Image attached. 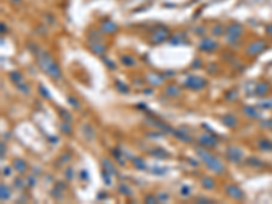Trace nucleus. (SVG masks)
Here are the masks:
<instances>
[{
	"label": "nucleus",
	"mask_w": 272,
	"mask_h": 204,
	"mask_svg": "<svg viewBox=\"0 0 272 204\" xmlns=\"http://www.w3.org/2000/svg\"><path fill=\"white\" fill-rule=\"evenodd\" d=\"M38 64L41 65V68L46 72V75H49L52 79H60L61 78V71H60L59 65L53 61V59L46 53V52H41L38 56Z\"/></svg>",
	"instance_id": "f257e3e1"
},
{
	"label": "nucleus",
	"mask_w": 272,
	"mask_h": 204,
	"mask_svg": "<svg viewBox=\"0 0 272 204\" xmlns=\"http://www.w3.org/2000/svg\"><path fill=\"white\" fill-rule=\"evenodd\" d=\"M196 152H197V155L201 158V161H203L211 170H214L216 174H222V173L225 172V166L222 165V162H220L218 158L212 157L210 152H207V151L203 150V148H196Z\"/></svg>",
	"instance_id": "f03ea898"
},
{
	"label": "nucleus",
	"mask_w": 272,
	"mask_h": 204,
	"mask_svg": "<svg viewBox=\"0 0 272 204\" xmlns=\"http://www.w3.org/2000/svg\"><path fill=\"white\" fill-rule=\"evenodd\" d=\"M184 84H185V87H188L191 90H200L205 86V80L199 76H189Z\"/></svg>",
	"instance_id": "7ed1b4c3"
},
{
	"label": "nucleus",
	"mask_w": 272,
	"mask_h": 204,
	"mask_svg": "<svg viewBox=\"0 0 272 204\" xmlns=\"http://www.w3.org/2000/svg\"><path fill=\"white\" fill-rule=\"evenodd\" d=\"M242 157H244L242 151H241L238 147H229V150H227V158L231 161V162H235V163L241 162Z\"/></svg>",
	"instance_id": "20e7f679"
},
{
	"label": "nucleus",
	"mask_w": 272,
	"mask_h": 204,
	"mask_svg": "<svg viewBox=\"0 0 272 204\" xmlns=\"http://www.w3.org/2000/svg\"><path fill=\"white\" fill-rule=\"evenodd\" d=\"M264 49H265V44H264L263 41L253 42V44L249 45V48H248V55H249V56H254V55L263 52Z\"/></svg>",
	"instance_id": "39448f33"
},
{
	"label": "nucleus",
	"mask_w": 272,
	"mask_h": 204,
	"mask_svg": "<svg viewBox=\"0 0 272 204\" xmlns=\"http://www.w3.org/2000/svg\"><path fill=\"white\" fill-rule=\"evenodd\" d=\"M226 192H227L229 196L237 199V200H241V199H244V192L240 189V188H238V186L227 185V186H226Z\"/></svg>",
	"instance_id": "423d86ee"
},
{
	"label": "nucleus",
	"mask_w": 272,
	"mask_h": 204,
	"mask_svg": "<svg viewBox=\"0 0 272 204\" xmlns=\"http://www.w3.org/2000/svg\"><path fill=\"white\" fill-rule=\"evenodd\" d=\"M167 29H158L157 31L154 33V36H152V41L154 42H162L166 40V37H167Z\"/></svg>",
	"instance_id": "0eeeda50"
},
{
	"label": "nucleus",
	"mask_w": 272,
	"mask_h": 204,
	"mask_svg": "<svg viewBox=\"0 0 272 204\" xmlns=\"http://www.w3.org/2000/svg\"><path fill=\"white\" fill-rule=\"evenodd\" d=\"M220 121H222L223 124H225L226 127H229V128H235V127H237V118L234 117L233 114H226V116H223Z\"/></svg>",
	"instance_id": "6e6552de"
},
{
	"label": "nucleus",
	"mask_w": 272,
	"mask_h": 204,
	"mask_svg": "<svg viewBox=\"0 0 272 204\" xmlns=\"http://www.w3.org/2000/svg\"><path fill=\"white\" fill-rule=\"evenodd\" d=\"M199 142L204 146H210V147L216 146V139L212 137V136H208V135H201L200 137H199Z\"/></svg>",
	"instance_id": "1a4fd4ad"
},
{
	"label": "nucleus",
	"mask_w": 272,
	"mask_h": 204,
	"mask_svg": "<svg viewBox=\"0 0 272 204\" xmlns=\"http://www.w3.org/2000/svg\"><path fill=\"white\" fill-rule=\"evenodd\" d=\"M216 46H218V44L212 40H203V42L200 44V49L205 50V52H210V50L215 49Z\"/></svg>",
	"instance_id": "9d476101"
},
{
	"label": "nucleus",
	"mask_w": 272,
	"mask_h": 204,
	"mask_svg": "<svg viewBox=\"0 0 272 204\" xmlns=\"http://www.w3.org/2000/svg\"><path fill=\"white\" fill-rule=\"evenodd\" d=\"M14 167L16 169L19 173H25L26 172V169H27V165L23 159H15L14 161Z\"/></svg>",
	"instance_id": "9b49d317"
},
{
	"label": "nucleus",
	"mask_w": 272,
	"mask_h": 204,
	"mask_svg": "<svg viewBox=\"0 0 272 204\" xmlns=\"http://www.w3.org/2000/svg\"><path fill=\"white\" fill-rule=\"evenodd\" d=\"M162 79L163 78L161 76V75H158V74H154V72H152V74H150L147 76V80L148 82L151 83V84H154V86H157V84H159L161 82H162Z\"/></svg>",
	"instance_id": "f8f14e48"
},
{
	"label": "nucleus",
	"mask_w": 272,
	"mask_h": 204,
	"mask_svg": "<svg viewBox=\"0 0 272 204\" xmlns=\"http://www.w3.org/2000/svg\"><path fill=\"white\" fill-rule=\"evenodd\" d=\"M267 91H268V84L267 83H259L256 89H254V94L257 95H264L267 94Z\"/></svg>",
	"instance_id": "ddd939ff"
},
{
	"label": "nucleus",
	"mask_w": 272,
	"mask_h": 204,
	"mask_svg": "<svg viewBox=\"0 0 272 204\" xmlns=\"http://www.w3.org/2000/svg\"><path fill=\"white\" fill-rule=\"evenodd\" d=\"M244 113H245L246 116H249L250 118H257L259 117L257 110H256V108H253V106H245L244 108Z\"/></svg>",
	"instance_id": "4468645a"
},
{
	"label": "nucleus",
	"mask_w": 272,
	"mask_h": 204,
	"mask_svg": "<svg viewBox=\"0 0 272 204\" xmlns=\"http://www.w3.org/2000/svg\"><path fill=\"white\" fill-rule=\"evenodd\" d=\"M102 31H105V33H114L116 31V25L112 23V22H109V21L104 22V23H102Z\"/></svg>",
	"instance_id": "2eb2a0df"
},
{
	"label": "nucleus",
	"mask_w": 272,
	"mask_h": 204,
	"mask_svg": "<svg viewBox=\"0 0 272 204\" xmlns=\"http://www.w3.org/2000/svg\"><path fill=\"white\" fill-rule=\"evenodd\" d=\"M226 31H227V34H229V36H231V37H238L242 30H241L240 26H237V25H235V26H230Z\"/></svg>",
	"instance_id": "dca6fc26"
},
{
	"label": "nucleus",
	"mask_w": 272,
	"mask_h": 204,
	"mask_svg": "<svg viewBox=\"0 0 272 204\" xmlns=\"http://www.w3.org/2000/svg\"><path fill=\"white\" fill-rule=\"evenodd\" d=\"M151 154L155 155V157H158V158H166V157H169L167 152H166L163 148H161V147H155L154 150L151 151Z\"/></svg>",
	"instance_id": "f3484780"
},
{
	"label": "nucleus",
	"mask_w": 272,
	"mask_h": 204,
	"mask_svg": "<svg viewBox=\"0 0 272 204\" xmlns=\"http://www.w3.org/2000/svg\"><path fill=\"white\" fill-rule=\"evenodd\" d=\"M166 93H167V95H172V97H177V95H180V89H178L177 86H174V84H170V86L166 89Z\"/></svg>",
	"instance_id": "a211bd4d"
},
{
	"label": "nucleus",
	"mask_w": 272,
	"mask_h": 204,
	"mask_svg": "<svg viewBox=\"0 0 272 204\" xmlns=\"http://www.w3.org/2000/svg\"><path fill=\"white\" fill-rule=\"evenodd\" d=\"M201 184H203V186L205 188V189H212L214 188V180L212 178H210V177H204L203 180H201Z\"/></svg>",
	"instance_id": "6ab92c4d"
},
{
	"label": "nucleus",
	"mask_w": 272,
	"mask_h": 204,
	"mask_svg": "<svg viewBox=\"0 0 272 204\" xmlns=\"http://www.w3.org/2000/svg\"><path fill=\"white\" fill-rule=\"evenodd\" d=\"M173 135L177 136V139L182 140V142H191V140H192V139H191V136L185 135V133L180 132V131H173Z\"/></svg>",
	"instance_id": "aec40b11"
},
{
	"label": "nucleus",
	"mask_w": 272,
	"mask_h": 204,
	"mask_svg": "<svg viewBox=\"0 0 272 204\" xmlns=\"http://www.w3.org/2000/svg\"><path fill=\"white\" fill-rule=\"evenodd\" d=\"M102 165H104V169H106L110 174H116V169H114V166L110 163V161L104 159V161H102Z\"/></svg>",
	"instance_id": "412c9836"
},
{
	"label": "nucleus",
	"mask_w": 272,
	"mask_h": 204,
	"mask_svg": "<svg viewBox=\"0 0 272 204\" xmlns=\"http://www.w3.org/2000/svg\"><path fill=\"white\" fill-rule=\"evenodd\" d=\"M121 61H123V64L128 65V67H133V65L136 64L135 59H133V57H131V56H123L121 57Z\"/></svg>",
	"instance_id": "4be33fe9"
},
{
	"label": "nucleus",
	"mask_w": 272,
	"mask_h": 204,
	"mask_svg": "<svg viewBox=\"0 0 272 204\" xmlns=\"http://www.w3.org/2000/svg\"><path fill=\"white\" fill-rule=\"evenodd\" d=\"M10 79L12 80V82L16 84V83H19L22 80V75L19 74L18 71H14V72H10Z\"/></svg>",
	"instance_id": "5701e85b"
},
{
	"label": "nucleus",
	"mask_w": 272,
	"mask_h": 204,
	"mask_svg": "<svg viewBox=\"0 0 272 204\" xmlns=\"http://www.w3.org/2000/svg\"><path fill=\"white\" fill-rule=\"evenodd\" d=\"M259 148H261V150H271L272 148V143L268 142V140L263 139L259 142Z\"/></svg>",
	"instance_id": "b1692460"
},
{
	"label": "nucleus",
	"mask_w": 272,
	"mask_h": 204,
	"mask_svg": "<svg viewBox=\"0 0 272 204\" xmlns=\"http://www.w3.org/2000/svg\"><path fill=\"white\" fill-rule=\"evenodd\" d=\"M133 165H135L137 169H140V170H144V169H146L144 161L140 159V158H135V159H133Z\"/></svg>",
	"instance_id": "393cba45"
},
{
	"label": "nucleus",
	"mask_w": 272,
	"mask_h": 204,
	"mask_svg": "<svg viewBox=\"0 0 272 204\" xmlns=\"http://www.w3.org/2000/svg\"><path fill=\"white\" fill-rule=\"evenodd\" d=\"M8 197H10V189L3 184L1 185V200H7Z\"/></svg>",
	"instance_id": "a878e982"
},
{
	"label": "nucleus",
	"mask_w": 272,
	"mask_h": 204,
	"mask_svg": "<svg viewBox=\"0 0 272 204\" xmlns=\"http://www.w3.org/2000/svg\"><path fill=\"white\" fill-rule=\"evenodd\" d=\"M16 87H18L22 93H25V94H29V93H30V89L27 87V84H23V83H21V82L16 83Z\"/></svg>",
	"instance_id": "bb28decb"
},
{
	"label": "nucleus",
	"mask_w": 272,
	"mask_h": 204,
	"mask_svg": "<svg viewBox=\"0 0 272 204\" xmlns=\"http://www.w3.org/2000/svg\"><path fill=\"white\" fill-rule=\"evenodd\" d=\"M116 87H117V89L120 90L121 93H128V91H129V89H128V87L125 86V84H123L121 82H118V80L116 82Z\"/></svg>",
	"instance_id": "cd10ccee"
},
{
	"label": "nucleus",
	"mask_w": 272,
	"mask_h": 204,
	"mask_svg": "<svg viewBox=\"0 0 272 204\" xmlns=\"http://www.w3.org/2000/svg\"><path fill=\"white\" fill-rule=\"evenodd\" d=\"M118 191H120L121 193H124V195H127V196H129V195H131V189L128 188V186H125L124 184H121V185L118 186Z\"/></svg>",
	"instance_id": "c85d7f7f"
},
{
	"label": "nucleus",
	"mask_w": 272,
	"mask_h": 204,
	"mask_svg": "<svg viewBox=\"0 0 272 204\" xmlns=\"http://www.w3.org/2000/svg\"><path fill=\"white\" fill-rule=\"evenodd\" d=\"M93 50H94L95 53H102L105 50V46H102V45H98V44H93Z\"/></svg>",
	"instance_id": "c756f323"
},
{
	"label": "nucleus",
	"mask_w": 272,
	"mask_h": 204,
	"mask_svg": "<svg viewBox=\"0 0 272 204\" xmlns=\"http://www.w3.org/2000/svg\"><path fill=\"white\" fill-rule=\"evenodd\" d=\"M260 106L264 108V109H272V99L263 101V102H260Z\"/></svg>",
	"instance_id": "7c9ffc66"
},
{
	"label": "nucleus",
	"mask_w": 272,
	"mask_h": 204,
	"mask_svg": "<svg viewBox=\"0 0 272 204\" xmlns=\"http://www.w3.org/2000/svg\"><path fill=\"white\" fill-rule=\"evenodd\" d=\"M248 163H249V165H253V166H261V165H263V163H261L260 161L257 159V158H249Z\"/></svg>",
	"instance_id": "2f4dec72"
},
{
	"label": "nucleus",
	"mask_w": 272,
	"mask_h": 204,
	"mask_svg": "<svg viewBox=\"0 0 272 204\" xmlns=\"http://www.w3.org/2000/svg\"><path fill=\"white\" fill-rule=\"evenodd\" d=\"M60 113H61V117L64 118V120H67V121H71V114L67 112V110H64V109H60Z\"/></svg>",
	"instance_id": "473e14b6"
},
{
	"label": "nucleus",
	"mask_w": 272,
	"mask_h": 204,
	"mask_svg": "<svg viewBox=\"0 0 272 204\" xmlns=\"http://www.w3.org/2000/svg\"><path fill=\"white\" fill-rule=\"evenodd\" d=\"M68 102H69V104H72V106L74 108H79V102H78V99H75L74 97H68Z\"/></svg>",
	"instance_id": "72a5a7b5"
},
{
	"label": "nucleus",
	"mask_w": 272,
	"mask_h": 204,
	"mask_svg": "<svg viewBox=\"0 0 272 204\" xmlns=\"http://www.w3.org/2000/svg\"><path fill=\"white\" fill-rule=\"evenodd\" d=\"M102 177L105 178V182H106V185H110V177H109V174H108V170H106V169H104V172H102Z\"/></svg>",
	"instance_id": "f704fd0d"
},
{
	"label": "nucleus",
	"mask_w": 272,
	"mask_h": 204,
	"mask_svg": "<svg viewBox=\"0 0 272 204\" xmlns=\"http://www.w3.org/2000/svg\"><path fill=\"white\" fill-rule=\"evenodd\" d=\"M61 131L64 133H71V127H68L67 123H63V124H61Z\"/></svg>",
	"instance_id": "c9c22d12"
},
{
	"label": "nucleus",
	"mask_w": 272,
	"mask_h": 204,
	"mask_svg": "<svg viewBox=\"0 0 272 204\" xmlns=\"http://www.w3.org/2000/svg\"><path fill=\"white\" fill-rule=\"evenodd\" d=\"M104 63H105V64H106L109 68H112V69H114V68H116V65L113 64V63H110L109 59H105V57H104Z\"/></svg>",
	"instance_id": "e433bc0d"
},
{
	"label": "nucleus",
	"mask_w": 272,
	"mask_h": 204,
	"mask_svg": "<svg viewBox=\"0 0 272 204\" xmlns=\"http://www.w3.org/2000/svg\"><path fill=\"white\" fill-rule=\"evenodd\" d=\"M40 90H41L42 95H44L45 98H49V97H50V95H49V93H48L46 90H45V87H44V86H40Z\"/></svg>",
	"instance_id": "4c0bfd02"
},
{
	"label": "nucleus",
	"mask_w": 272,
	"mask_h": 204,
	"mask_svg": "<svg viewBox=\"0 0 272 204\" xmlns=\"http://www.w3.org/2000/svg\"><path fill=\"white\" fill-rule=\"evenodd\" d=\"M220 29H222L220 26H216L215 29L212 30V31H214V34H215V36H219V34H222V31H223V30H220Z\"/></svg>",
	"instance_id": "58836bf2"
},
{
	"label": "nucleus",
	"mask_w": 272,
	"mask_h": 204,
	"mask_svg": "<svg viewBox=\"0 0 272 204\" xmlns=\"http://www.w3.org/2000/svg\"><path fill=\"white\" fill-rule=\"evenodd\" d=\"M146 201H148V203H157V199L154 197V196H147V197H146Z\"/></svg>",
	"instance_id": "ea45409f"
},
{
	"label": "nucleus",
	"mask_w": 272,
	"mask_h": 204,
	"mask_svg": "<svg viewBox=\"0 0 272 204\" xmlns=\"http://www.w3.org/2000/svg\"><path fill=\"white\" fill-rule=\"evenodd\" d=\"M181 191H182V192H181V193H182V195L184 196H186V195H189V188H188V186H184V188H182V189H181Z\"/></svg>",
	"instance_id": "a19ab883"
},
{
	"label": "nucleus",
	"mask_w": 272,
	"mask_h": 204,
	"mask_svg": "<svg viewBox=\"0 0 272 204\" xmlns=\"http://www.w3.org/2000/svg\"><path fill=\"white\" fill-rule=\"evenodd\" d=\"M65 174H67V178H68V180H69V178H72V176H74V172H72V169H68Z\"/></svg>",
	"instance_id": "79ce46f5"
},
{
	"label": "nucleus",
	"mask_w": 272,
	"mask_h": 204,
	"mask_svg": "<svg viewBox=\"0 0 272 204\" xmlns=\"http://www.w3.org/2000/svg\"><path fill=\"white\" fill-rule=\"evenodd\" d=\"M196 201H207V203H211L210 199H204V197H197V199H196Z\"/></svg>",
	"instance_id": "37998d69"
},
{
	"label": "nucleus",
	"mask_w": 272,
	"mask_h": 204,
	"mask_svg": "<svg viewBox=\"0 0 272 204\" xmlns=\"http://www.w3.org/2000/svg\"><path fill=\"white\" fill-rule=\"evenodd\" d=\"M10 173H11V172H10V167H4L3 169V174L4 176H10Z\"/></svg>",
	"instance_id": "c03bdc74"
},
{
	"label": "nucleus",
	"mask_w": 272,
	"mask_h": 204,
	"mask_svg": "<svg viewBox=\"0 0 272 204\" xmlns=\"http://www.w3.org/2000/svg\"><path fill=\"white\" fill-rule=\"evenodd\" d=\"M263 125H269L268 128H272V120H268V121H264Z\"/></svg>",
	"instance_id": "a18cd8bd"
},
{
	"label": "nucleus",
	"mask_w": 272,
	"mask_h": 204,
	"mask_svg": "<svg viewBox=\"0 0 272 204\" xmlns=\"http://www.w3.org/2000/svg\"><path fill=\"white\" fill-rule=\"evenodd\" d=\"M15 186H19V188H21V186H22L21 180H15Z\"/></svg>",
	"instance_id": "49530a36"
},
{
	"label": "nucleus",
	"mask_w": 272,
	"mask_h": 204,
	"mask_svg": "<svg viewBox=\"0 0 272 204\" xmlns=\"http://www.w3.org/2000/svg\"><path fill=\"white\" fill-rule=\"evenodd\" d=\"M267 33L272 34V25H271V26H268V27H267Z\"/></svg>",
	"instance_id": "de8ad7c7"
}]
</instances>
